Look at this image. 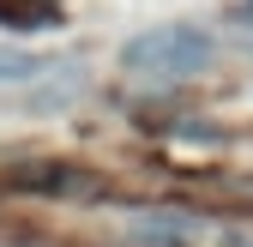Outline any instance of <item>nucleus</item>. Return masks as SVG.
<instances>
[{
  "label": "nucleus",
  "instance_id": "nucleus-1",
  "mask_svg": "<svg viewBox=\"0 0 253 247\" xmlns=\"http://www.w3.org/2000/svg\"><path fill=\"white\" fill-rule=\"evenodd\" d=\"M211 54H217V42L199 24H151L133 42H121V67L145 84H181V79L205 73Z\"/></svg>",
  "mask_w": 253,
  "mask_h": 247
}]
</instances>
